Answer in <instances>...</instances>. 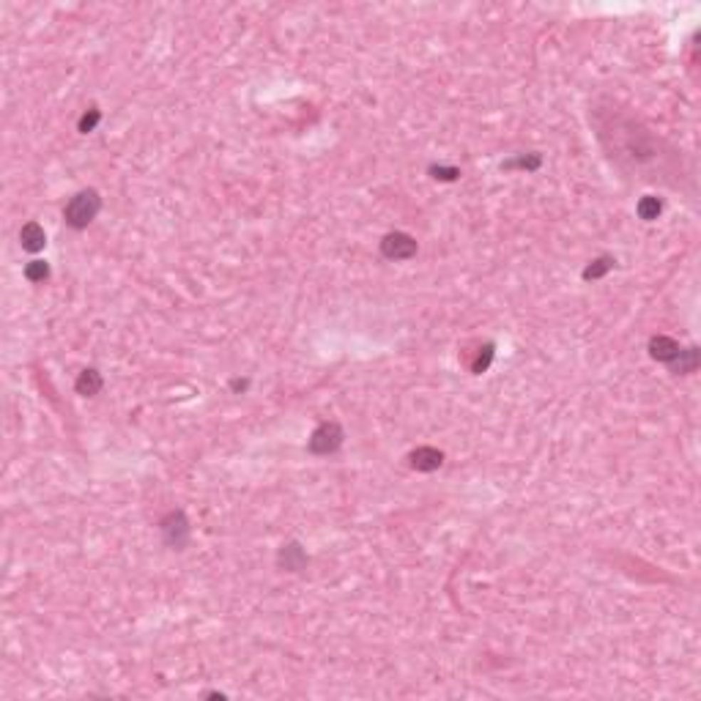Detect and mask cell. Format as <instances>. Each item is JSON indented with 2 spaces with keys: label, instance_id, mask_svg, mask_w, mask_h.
I'll list each match as a JSON object with an SVG mask.
<instances>
[{
  "label": "cell",
  "instance_id": "1",
  "mask_svg": "<svg viewBox=\"0 0 701 701\" xmlns=\"http://www.w3.org/2000/svg\"><path fill=\"white\" fill-rule=\"evenodd\" d=\"M99 211H102V194L96 192V189H83V192H77L66 203L63 219H66L69 228L85 230L99 217Z\"/></svg>",
  "mask_w": 701,
  "mask_h": 701
},
{
  "label": "cell",
  "instance_id": "2",
  "mask_svg": "<svg viewBox=\"0 0 701 701\" xmlns=\"http://www.w3.org/2000/svg\"><path fill=\"white\" fill-rule=\"evenodd\" d=\"M159 529H162V537H165V545L170 551H184L187 543H189V534H192V526H189V518L184 509H170L162 521H159Z\"/></svg>",
  "mask_w": 701,
  "mask_h": 701
},
{
  "label": "cell",
  "instance_id": "3",
  "mask_svg": "<svg viewBox=\"0 0 701 701\" xmlns=\"http://www.w3.org/2000/svg\"><path fill=\"white\" fill-rule=\"evenodd\" d=\"M346 441V430L340 427V422H321L313 436L307 441V450L313 455H334Z\"/></svg>",
  "mask_w": 701,
  "mask_h": 701
},
{
  "label": "cell",
  "instance_id": "4",
  "mask_svg": "<svg viewBox=\"0 0 701 701\" xmlns=\"http://www.w3.org/2000/svg\"><path fill=\"white\" fill-rule=\"evenodd\" d=\"M417 252H420L417 239L403 233V230L386 233L384 239H381V255H384L386 261H411Z\"/></svg>",
  "mask_w": 701,
  "mask_h": 701
},
{
  "label": "cell",
  "instance_id": "5",
  "mask_svg": "<svg viewBox=\"0 0 701 701\" xmlns=\"http://www.w3.org/2000/svg\"><path fill=\"white\" fill-rule=\"evenodd\" d=\"M408 463H411V469L414 472H436L441 469V463H444V452L436 450V447H417L411 455H408Z\"/></svg>",
  "mask_w": 701,
  "mask_h": 701
},
{
  "label": "cell",
  "instance_id": "6",
  "mask_svg": "<svg viewBox=\"0 0 701 701\" xmlns=\"http://www.w3.org/2000/svg\"><path fill=\"white\" fill-rule=\"evenodd\" d=\"M680 343L674 340V337H668V334H655L652 340H649V356L655 359V362H663V365H671L677 356H680Z\"/></svg>",
  "mask_w": 701,
  "mask_h": 701
},
{
  "label": "cell",
  "instance_id": "7",
  "mask_svg": "<svg viewBox=\"0 0 701 701\" xmlns=\"http://www.w3.org/2000/svg\"><path fill=\"white\" fill-rule=\"evenodd\" d=\"M307 554H304V548L298 543H285L280 548V554H277V564H280V570L285 573H298V570H304L307 567Z\"/></svg>",
  "mask_w": 701,
  "mask_h": 701
},
{
  "label": "cell",
  "instance_id": "8",
  "mask_svg": "<svg viewBox=\"0 0 701 701\" xmlns=\"http://www.w3.org/2000/svg\"><path fill=\"white\" fill-rule=\"evenodd\" d=\"M19 244L25 252H41L44 244H47V233L38 222H25L22 230H19Z\"/></svg>",
  "mask_w": 701,
  "mask_h": 701
},
{
  "label": "cell",
  "instance_id": "9",
  "mask_svg": "<svg viewBox=\"0 0 701 701\" xmlns=\"http://www.w3.org/2000/svg\"><path fill=\"white\" fill-rule=\"evenodd\" d=\"M102 373L93 368H85L80 375H77V381H74V389H77V395H83V398H93V395H99L102 392Z\"/></svg>",
  "mask_w": 701,
  "mask_h": 701
},
{
  "label": "cell",
  "instance_id": "10",
  "mask_svg": "<svg viewBox=\"0 0 701 701\" xmlns=\"http://www.w3.org/2000/svg\"><path fill=\"white\" fill-rule=\"evenodd\" d=\"M699 348L693 346V348H682L680 350V356L668 365L671 368V373H677V375H687V373H696V368H699Z\"/></svg>",
  "mask_w": 701,
  "mask_h": 701
},
{
  "label": "cell",
  "instance_id": "11",
  "mask_svg": "<svg viewBox=\"0 0 701 701\" xmlns=\"http://www.w3.org/2000/svg\"><path fill=\"white\" fill-rule=\"evenodd\" d=\"M660 211H663V200L655 197V194H644V197L638 200V206H635V214H638L644 222H655V219L660 217Z\"/></svg>",
  "mask_w": 701,
  "mask_h": 701
},
{
  "label": "cell",
  "instance_id": "12",
  "mask_svg": "<svg viewBox=\"0 0 701 701\" xmlns=\"http://www.w3.org/2000/svg\"><path fill=\"white\" fill-rule=\"evenodd\" d=\"M613 266H616V261H613L611 255H600V258H595V261H589V266L583 269V280H600V277H606L608 271H611Z\"/></svg>",
  "mask_w": 701,
  "mask_h": 701
},
{
  "label": "cell",
  "instance_id": "13",
  "mask_svg": "<svg viewBox=\"0 0 701 701\" xmlns=\"http://www.w3.org/2000/svg\"><path fill=\"white\" fill-rule=\"evenodd\" d=\"M540 165H543V157H540V154H524V157L507 159L502 167H504V170H515V167H521V170H529V173H531V170H537Z\"/></svg>",
  "mask_w": 701,
  "mask_h": 701
},
{
  "label": "cell",
  "instance_id": "14",
  "mask_svg": "<svg viewBox=\"0 0 701 701\" xmlns=\"http://www.w3.org/2000/svg\"><path fill=\"white\" fill-rule=\"evenodd\" d=\"M25 280L28 282H44V280H50V263H44V261H31V263H25Z\"/></svg>",
  "mask_w": 701,
  "mask_h": 701
},
{
  "label": "cell",
  "instance_id": "15",
  "mask_svg": "<svg viewBox=\"0 0 701 701\" xmlns=\"http://www.w3.org/2000/svg\"><path fill=\"white\" fill-rule=\"evenodd\" d=\"M493 362V343H485V346H479L477 350V356H474L472 362V373L474 375H479V373H485V370L491 368Z\"/></svg>",
  "mask_w": 701,
  "mask_h": 701
},
{
  "label": "cell",
  "instance_id": "16",
  "mask_svg": "<svg viewBox=\"0 0 701 701\" xmlns=\"http://www.w3.org/2000/svg\"><path fill=\"white\" fill-rule=\"evenodd\" d=\"M99 121H102V110H99V107H90V110L83 113V118L77 123V132H80V135H90V132L99 126Z\"/></svg>",
  "mask_w": 701,
  "mask_h": 701
},
{
  "label": "cell",
  "instance_id": "17",
  "mask_svg": "<svg viewBox=\"0 0 701 701\" xmlns=\"http://www.w3.org/2000/svg\"><path fill=\"white\" fill-rule=\"evenodd\" d=\"M427 173L433 175L436 181H457L460 178V167H444V165H430Z\"/></svg>",
  "mask_w": 701,
  "mask_h": 701
},
{
  "label": "cell",
  "instance_id": "18",
  "mask_svg": "<svg viewBox=\"0 0 701 701\" xmlns=\"http://www.w3.org/2000/svg\"><path fill=\"white\" fill-rule=\"evenodd\" d=\"M246 386H249V381H246V378H244V381H239V378H233V381H230V389H233V392H244Z\"/></svg>",
  "mask_w": 701,
  "mask_h": 701
}]
</instances>
